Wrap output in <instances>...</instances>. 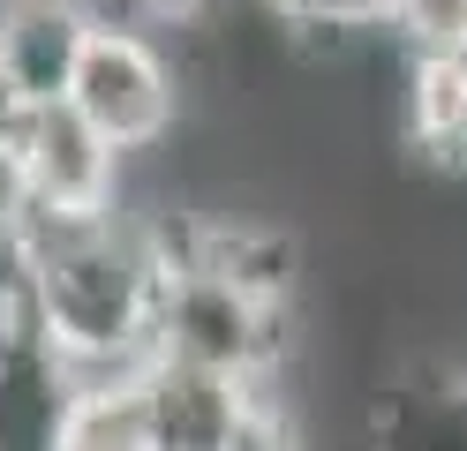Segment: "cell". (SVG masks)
<instances>
[{
  "mask_svg": "<svg viewBox=\"0 0 467 451\" xmlns=\"http://www.w3.org/2000/svg\"><path fill=\"white\" fill-rule=\"evenodd\" d=\"M8 263L31 316L83 376H136L151 361V316L166 279L159 226H136L129 210H83V219L23 210Z\"/></svg>",
  "mask_w": 467,
  "mask_h": 451,
  "instance_id": "1",
  "label": "cell"
},
{
  "mask_svg": "<svg viewBox=\"0 0 467 451\" xmlns=\"http://www.w3.org/2000/svg\"><path fill=\"white\" fill-rule=\"evenodd\" d=\"M83 406V369L53 346L16 286V263L0 256V451H68Z\"/></svg>",
  "mask_w": 467,
  "mask_h": 451,
  "instance_id": "2",
  "label": "cell"
},
{
  "mask_svg": "<svg viewBox=\"0 0 467 451\" xmlns=\"http://www.w3.org/2000/svg\"><path fill=\"white\" fill-rule=\"evenodd\" d=\"M68 106L91 120L121 159H129V150H151V143H166L173 106H182V90H173V60L143 38V30L99 23L91 30V53H83V68L68 83Z\"/></svg>",
  "mask_w": 467,
  "mask_h": 451,
  "instance_id": "3",
  "label": "cell"
},
{
  "mask_svg": "<svg viewBox=\"0 0 467 451\" xmlns=\"http://www.w3.org/2000/svg\"><path fill=\"white\" fill-rule=\"evenodd\" d=\"M136 399H143L159 451H219L226 436H242L272 406V391L256 376H226V369H203V361L151 354L136 369Z\"/></svg>",
  "mask_w": 467,
  "mask_h": 451,
  "instance_id": "4",
  "label": "cell"
},
{
  "mask_svg": "<svg viewBox=\"0 0 467 451\" xmlns=\"http://www.w3.org/2000/svg\"><path fill=\"white\" fill-rule=\"evenodd\" d=\"M16 180H23V210H46V219L113 210L121 150L61 98V106H38L31 136H23V150H16Z\"/></svg>",
  "mask_w": 467,
  "mask_h": 451,
  "instance_id": "5",
  "label": "cell"
},
{
  "mask_svg": "<svg viewBox=\"0 0 467 451\" xmlns=\"http://www.w3.org/2000/svg\"><path fill=\"white\" fill-rule=\"evenodd\" d=\"M99 15L83 0H0V76L31 106H61L91 53Z\"/></svg>",
  "mask_w": 467,
  "mask_h": 451,
  "instance_id": "6",
  "label": "cell"
},
{
  "mask_svg": "<svg viewBox=\"0 0 467 451\" xmlns=\"http://www.w3.org/2000/svg\"><path fill=\"white\" fill-rule=\"evenodd\" d=\"M377 451H467V376L422 369L377 406Z\"/></svg>",
  "mask_w": 467,
  "mask_h": 451,
  "instance_id": "7",
  "label": "cell"
},
{
  "mask_svg": "<svg viewBox=\"0 0 467 451\" xmlns=\"http://www.w3.org/2000/svg\"><path fill=\"white\" fill-rule=\"evenodd\" d=\"M68 451H159L151 421H143V399H136V376H83Z\"/></svg>",
  "mask_w": 467,
  "mask_h": 451,
  "instance_id": "8",
  "label": "cell"
},
{
  "mask_svg": "<svg viewBox=\"0 0 467 451\" xmlns=\"http://www.w3.org/2000/svg\"><path fill=\"white\" fill-rule=\"evenodd\" d=\"M385 30H400L407 60H460L467 53V0H392Z\"/></svg>",
  "mask_w": 467,
  "mask_h": 451,
  "instance_id": "9",
  "label": "cell"
},
{
  "mask_svg": "<svg viewBox=\"0 0 467 451\" xmlns=\"http://www.w3.org/2000/svg\"><path fill=\"white\" fill-rule=\"evenodd\" d=\"M286 30H362L385 23V0H265Z\"/></svg>",
  "mask_w": 467,
  "mask_h": 451,
  "instance_id": "10",
  "label": "cell"
},
{
  "mask_svg": "<svg viewBox=\"0 0 467 451\" xmlns=\"http://www.w3.org/2000/svg\"><path fill=\"white\" fill-rule=\"evenodd\" d=\"M129 8H136L143 23H173V30H189V23H212V15H226L234 0H129Z\"/></svg>",
  "mask_w": 467,
  "mask_h": 451,
  "instance_id": "11",
  "label": "cell"
},
{
  "mask_svg": "<svg viewBox=\"0 0 467 451\" xmlns=\"http://www.w3.org/2000/svg\"><path fill=\"white\" fill-rule=\"evenodd\" d=\"M31 120H38V106L23 98V90H16L8 76H0V159H16V150H23V136H31Z\"/></svg>",
  "mask_w": 467,
  "mask_h": 451,
  "instance_id": "12",
  "label": "cell"
},
{
  "mask_svg": "<svg viewBox=\"0 0 467 451\" xmlns=\"http://www.w3.org/2000/svg\"><path fill=\"white\" fill-rule=\"evenodd\" d=\"M219 451H295V429H286V414H279V406H265L242 436H226Z\"/></svg>",
  "mask_w": 467,
  "mask_h": 451,
  "instance_id": "13",
  "label": "cell"
},
{
  "mask_svg": "<svg viewBox=\"0 0 467 451\" xmlns=\"http://www.w3.org/2000/svg\"><path fill=\"white\" fill-rule=\"evenodd\" d=\"M23 233V180H16V159H0V256L16 249Z\"/></svg>",
  "mask_w": 467,
  "mask_h": 451,
  "instance_id": "14",
  "label": "cell"
}]
</instances>
